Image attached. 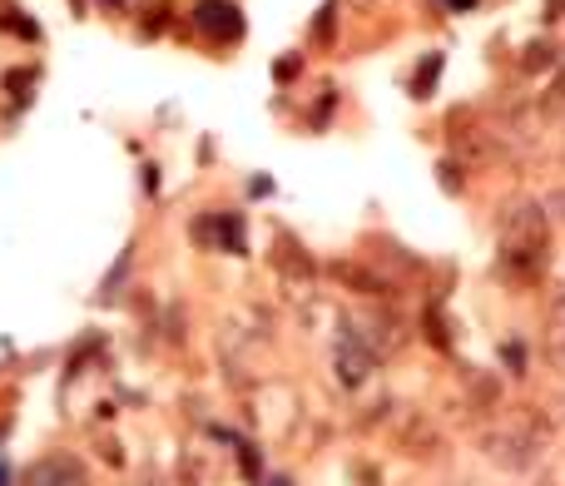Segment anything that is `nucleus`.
I'll return each instance as SVG.
<instances>
[{"label":"nucleus","mask_w":565,"mask_h":486,"mask_svg":"<svg viewBox=\"0 0 565 486\" xmlns=\"http://www.w3.org/2000/svg\"><path fill=\"white\" fill-rule=\"evenodd\" d=\"M551 263V218L535 198H515L501 208V273L515 283H535Z\"/></svg>","instance_id":"f257e3e1"},{"label":"nucleus","mask_w":565,"mask_h":486,"mask_svg":"<svg viewBox=\"0 0 565 486\" xmlns=\"http://www.w3.org/2000/svg\"><path fill=\"white\" fill-rule=\"evenodd\" d=\"M392 442H396L402 456H416V462H422V456L442 452V426H436L422 407H402L396 422H392Z\"/></svg>","instance_id":"f03ea898"},{"label":"nucleus","mask_w":565,"mask_h":486,"mask_svg":"<svg viewBox=\"0 0 565 486\" xmlns=\"http://www.w3.org/2000/svg\"><path fill=\"white\" fill-rule=\"evenodd\" d=\"M481 452H486V462L506 466V472H531L541 446H535L521 426H496V432L481 436Z\"/></svg>","instance_id":"7ed1b4c3"},{"label":"nucleus","mask_w":565,"mask_h":486,"mask_svg":"<svg viewBox=\"0 0 565 486\" xmlns=\"http://www.w3.org/2000/svg\"><path fill=\"white\" fill-rule=\"evenodd\" d=\"M194 30L214 45H228V40L243 35V15H238L233 0H198L194 6Z\"/></svg>","instance_id":"20e7f679"},{"label":"nucleus","mask_w":565,"mask_h":486,"mask_svg":"<svg viewBox=\"0 0 565 486\" xmlns=\"http://www.w3.org/2000/svg\"><path fill=\"white\" fill-rule=\"evenodd\" d=\"M25 486H89V472L75 452H50L30 466Z\"/></svg>","instance_id":"39448f33"},{"label":"nucleus","mask_w":565,"mask_h":486,"mask_svg":"<svg viewBox=\"0 0 565 486\" xmlns=\"http://www.w3.org/2000/svg\"><path fill=\"white\" fill-rule=\"evenodd\" d=\"M456 139V154H461L466 169H491L506 159V139L501 134H486V129H471V134H452Z\"/></svg>","instance_id":"423d86ee"},{"label":"nucleus","mask_w":565,"mask_h":486,"mask_svg":"<svg viewBox=\"0 0 565 486\" xmlns=\"http://www.w3.org/2000/svg\"><path fill=\"white\" fill-rule=\"evenodd\" d=\"M367 327H372V333H367V353L372 357H396L406 347V323L396 313H372L367 317Z\"/></svg>","instance_id":"0eeeda50"},{"label":"nucleus","mask_w":565,"mask_h":486,"mask_svg":"<svg viewBox=\"0 0 565 486\" xmlns=\"http://www.w3.org/2000/svg\"><path fill=\"white\" fill-rule=\"evenodd\" d=\"M372 363H377V357L367 353L362 343H352V353L343 347V353H337V382H343V387H362L367 372H372Z\"/></svg>","instance_id":"6e6552de"},{"label":"nucleus","mask_w":565,"mask_h":486,"mask_svg":"<svg viewBox=\"0 0 565 486\" xmlns=\"http://www.w3.org/2000/svg\"><path fill=\"white\" fill-rule=\"evenodd\" d=\"M555 65V45L551 40H535V45H525V55H521V69H551Z\"/></svg>","instance_id":"1a4fd4ad"},{"label":"nucleus","mask_w":565,"mask_h":486,"mask_svg":"<svg viewBox=\"0 0 565 486\" xmlns=\"http://www.w3.org/2000/svg\"><path fill=\"white\" fill-rule=\"evenodd\" d=\"M535 109H541V119L565 115V69H561V75H555V85L545 89V95H541V105H535Z\"/></svg>","instance_id":"9d476101"},{"label":"nucleus","mask_w":565,"mask_h":486,"mask_svg":"<svg viewBox=\"0 0 565 486\" xmlns=\"http://www.w3.org/2000/svg\"><path fill=\"white\" fill-rule=\"evenodd\" d=\"M436 75H442V55H432L422 69H416V79H412V95H416V99H426V89L436 85Z\"/></svg>","instance_id":"9b49d317"},{"label":"nucleus","mask_w":565,"mask_h":486,"mask_svg":"<svg viewBox=\"0 0 565 486\" xmlns=\"http://www.w3.org/2000/svg\"><path fill=\"white\" fill-rule=\"evenodd\" d=\"M541 208H545V218H555V224H565V188H551V194L541 198Z\"/></svg>","instance_id":"f8f14e48"},{"label":"nucleus","mask_w":565,"mask_h":486,"mask_svg":"<svg viewBox=\"0 0 565 486\" xmlns=\"http://www.w3.org/2000/svg\"><path fill=\"white\" fill-rule=\"evenodd\" d=\"M333 10H337V0H327L323 15H317V25H313V40H333Z\"/></svg>","instance_id":"ddd939ff"},{"label":"nucleus","mask_w":565,"mask_h":486,"mask_svg":"<svg viewBox=\"0 0 565 486\" xmlns=\"http://www.w3.org/2000/svg\"><path fill=\"white\" fill-rule=\"evenodd\" d=\"M545 357H551V363H555V367H561V372H565V333H555L551 343H545Z\"/></svg>","instance_id":"4468645a"},{"label":"nucleus","mask_w":565,"mask_h":486,"mask_svg":"<svg viewBox=\"0 0 565 486\" xmlns=\"http://www.w3.org/2000/svg\"><path fill=\"white\" fill-rule=\"evenodd\" d=\"M545 25H555V20H565V0H545Z\"/></svg>","instance_id":"2eb2a0df"},{"label":"nucleus","mask_w":565,"mask_h":486,"mask_svg":"<svg viewBox=\"0 0 565 486\" xmlns=\"http://www.w3.org/2000/svg\"><path fill=\"white\" fill-rule=\"evenodd\" d=\"M347 6H352V10H362V15H367V10H377V6H382V0H347Z\"/></svg>","instance_id":"dca6fc26"},{"label":"nucleus","mask_w":565,"mask_h":486,"mask_svg":"<svg viewBox=\"0 0 565 486\" xmlns=\"http://www.w3.org/2000/svg\"><path fill=\"white\" fill-rule=\"evenodd\" d=\"M134 486H164V482H159V476L154 472H144V476H139V482Z\"/></svg>","instance_id":"f3484780"},{"label":"nucleus","mask_w":565,"mask_h":486,"mask_svg":"<svg viewBox=\"0 0 565 486\" xmlns=\"http://www.w3.org/2000/svg\"><path fill=\"white\" fill-rule=\"evenodd\" d=\"M99 6H105V10H124V0H99Z\"/></svg>","instance_id":"a211bd4d"},{"label":"nucleus","mask_w":565,"mask_h":486,"mask_svg":"<svg viewBox=\"0 0 565 486\" xmlns=\"http://www.w3.org/2000/svg\"><path fill=\"white\" fill-rule=\"evenodd\" d=\"M476 6V0H452V10H471Z\"/></svg>","instance_id":"6ab92c4d"},{"label":"nucleus","mask_w":565,"mask_h":486,"mask_svg":"<svg viewBox=\"0 0 565 486\" xmlns=\"http://www.w3.org/2000/svg\"><path fill=\"white\" fill-rule=\"evenodd\" d=\"M0 486H10V476H6V466H0Z\"/></svg>","instance_id":"aec40b11"},{"label":"nucleus","mask_w":565,"mask_h":486,"mask_svg":"<svg viewBox=\"0 0 565 486\" xmlns=\"http://www.w3.org/2000/svg\"><path fill=\"white\" fill-rule=\"evenodd\" d=\"M545 486H555V482H545Z\"/></svg>","instance_id":"412c9836"}]
</instances>
